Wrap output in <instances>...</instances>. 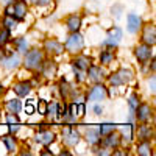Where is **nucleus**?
<instances>
[{
	"label": "nucleus",
	"instance_id": "nucleus-19",
	"mask_svg": "<svg viewBox=\"0 0 156 156\" xmlns=\"http://www.w3.org/2000/svg\"><path fill=\"white\" fill-rule=\"evenodd\" d=\"M72 66L75 69H80V70H87V67L90 66V59L86 56H76L72 61Z\"/></svg>",
	"mask_w": 156,
	"mask_h": 156
},
{
	"label": "nucleus",
	"instance_id": "nucleus-7",
	"mask_svg": "<svg viewBox=\"0 0 156 156\" xmlns=\"http://www.w3.org/2000/svg\"><path fill=\"white\" fill-rule=\"evenodd\" d=\"M134 111H137V112H136V117H137L139 122H144V123H145L150 117H151V108H150V105H147V103H142V105L136 106Z\"/></svg>",
	"mask_w": 156,
	"mask_h": 156
},
{
	"label": "nucleus",
	"instance_id": "nucleus-29",
	"mask_svg": "<svg viewBox=\"0 0 156 156\" xmlns=\"http://www.w3.org/2000/svg\"><path fill=\"white\" fill-rule=\"evenodd\" d=\"M14 42H16V47H17L19 51H25V50H27V41H25V37H17Z\"/></svg>",
	"mask_w": 156,
	"mask_h": 156
},
{
	"label": "nucleus",
	"instance_id": "nucleus-3",
	"mask_svg": "<svg viewBox=\"0 0 156 156\" xmlns=\"http://www.w3.org/2000/svg\"><path fill=\"white\" fill-rule=\"evenodd\" d=\"M42 64V51L41 50H30L25 55V67L27 69H37Z\"/></svg>",
	"mask_w": 156,
	"mask_h": 156
},
{
	"label": "nucleus",
	"instance_id": "nucleus-15",
	"mask_svg": "<svg viewBox=\"0 0 156 156\" xmlns=\"http://www.w3.org/2000/svg\"><path fill=\"white\" fill-rule=\"evenodd\" d=\"M153 137V129L150 125H140L137 129V139L139 140H150Z\"/></svg>",
	"mask_w": 156,
	"mask_h": 156
},
{
	"label": "nucleus",
	"instance_id": "nucleus-33",
	"mask_svg": "<svg viewBox=\"0 0 156 156\" xmlns=\"http://www.w3.org/2000/svg\"><path fill=\"white\" fill-rule=\"evenodd\" d=\"M136 106H137V97L131 95V97H129V108H131V111H134Z\"/></svg>",
	"mask_w": 156,
	"mask_h": 156
},
{
	"label": "nucleus",
	"instance_id": "nucleus-6",
	"mask_svg": "<svg viewBox=\"0 0 156 156\" xmlns=\"http://www.w3.org/2000/svg\"><path fill=\"white\" fill-rule=\"evenodd\" d=\"M44 47L51 55H61L64 51V45L59 41H56V39H47V41L44 42Z\"/></svg>",
	"mask_w": 156,
	"mask_h": 156
},
{
	"label": "nucleus",
	"instance_id": "nucleus-10",
	"mask_svg": "<svg viewBox=\"0 0 156 156\" xmlns=\"http://www.w3.org/2000/svg\"><path fill=\"white\" fill-rule=\"evenodd\" d=\"M120 39H122V30H120V28H112V30H109V33H108V39L105 41V45H112V47H115L117 44H119Z\"/></svg>",
	"mask_w": 156,
	"mask_h": 156
},
{
	"label": "nucleus",
	"instance_id": "nucleus-32",
	"mask_svg": "<svg viewBox=\"0 0 156 156\" xmlns=\"http://www.w3.org/2000/svg\"><path fill=\"white\" fill-rule=\"evenodd\" d=\"M37 111H39V114H47V103H45L44 100H39V103H37Z\"/></svg>",
	"mask_w": 156,
	"mask_h": 156
},
{
	"label": "nucleus",
	"instance_id": "nucleus-28",
	"mask_svg": "<svg viewBox=\"0 0 156 156\" xmlns=\"http://www.w3.org/2000/svg\"><path fill=\"white\" fill-rule=\"evenodd\" d=\"M98 129H100V134H105V136H106V134H109L111 131H114V125H112V123H103Z\"/></svg>",
	"mask_w": 156,
	"mask_h": 156
},
{
	"label": "nucleus",
	"instance_id": "nucleus-12",
	"mask_svg": "<svg viewBox=\"0 0 156 156\" xmlns=\"http://www.w3.org/2000/svg\"><path fill=\"white\" fill-rule=\"evenodd\" d=\"M128 31L129 33H137V30L140 28V25H142V20H140V17L139 16H136V14H128Z\"/></svg>",
	"mask_w": 156,
	"mask_h": 156
},
{
	"label": "nucleus",
	"instance_id": "nucleus-31",
	"mask_svg": "<svg viewBox=\"0 0 156 156\" xmlns=\"http://www.w3.org/2000/svg\"><path fill=\"white\" fill-rule=\"evenodd\" d=\"M58 108H59V105L58 103H50V105H47V114H56L58 112Z\"/></svg>",
	"mask_w": 156,
	"mask_h": 156
},
{
	"label": "nucleus",
	"instance_id": "nucleus-22",
	"mask_svg": "<svg viewBox=\"0 0 156 156\" xmlns=\"http://www.w3.org/2000/svg\"><path fill=\"white\" fill-rule=\"evenodd\" d=\"M3 67H6V69H14L16 66H17V64L20 62V59H19V55H9L8 58H5L3 61Z\"/></svg>",
	"mask_w": 156,
	"mask_h": 156
},
{
	"label": "nucleus",
	"instance_id": "nucleus-37",
	"mask_svg": "<svg viewBox=\"0 0 156 156\" xmlns=\"http://www.w3.org/2000/svg\"><path fill=\"white\" fill-rule=\"evenodd\" d=\"M50 2H51V0H37L36 3H37V5H41V6H45V5H48Z\"/></svg>",
	"mask_w": 156,
	"mask_h": 156
},
{
	"label": "nucleus",
	"instance_id": "nucleus-30",
	"mask_svg": "<svg viewBox=\"0 0 156 156\" xmlns=\"http://www.w3.org/2000/svg\"><path fill=\"white\" fill-rule=\"evenodd\" d=\"M8 41H9V30L5 28L0 31V45H5Z\"/></svg>",
	"mask_w": 156,
	"mask_h": 156
},
{
	"label": "nucleus",
	"instance_id": "nucleus-2",
	"mask_svg": "<svg viewBox=\"0 0 156 156\" xmlns=\"http://www.w3.org/2000/svg\"><path fill=\"white\" fill-rule=\"evenodd\" d=\"M131 80H133V70L129 69H120L109 76V83L112 86H122V84L129 83Z\"/></svg>",
	"mask_w": 156,
	"mask_h": 156
},
{
	"label": "nucleus",
	"instance_id": "nucleus-23",
	"mask_svg": "<svg viewBox=\"0 0 156 156\" xmlns=\"http://www.w3.org/2000/svg\"><path fill=\"white\" fill-rule=\"evenodd\" d=\"M6 108H8V111H9L11 114H19L20 109H22V103H20V100H17V98H12V100H9V101L6 103Z\"/></svg>",
	"mask_w": 156,
	"mask_h": 156
},
{
	"label": "nucleus",
	"instance_id": "nucleus-11",
	"mask_svg": "<svg viewBox=\"0 0 156 156\" xmlns=\"http://www.w3.org/2000/svg\"><path fill=\"white\" fill-rule=\"evenodd\" d=\"M34 140L39 142V144H42V145H48V144H51V142L55 140V133H51V131H39L34 136Z\"/></svg>",
	"mask_w": 156,
	"mask_h": 156
},
{
	"label": "nucleus",
	"instance_id": "nucleus-1",
	"mask_svg": "<svg viewBox=\"0 0 156 156\" xmlns=\"http://www.w3.org/2000/svg\"><path fill=\"white\" fill-rule=\"evenodd\" d=\"M83 47H84L83 36L78 33V31H73V33L69 36L66 45H64V50L70 51V53H80V51L83 50Z\"/></svg>",
	"mask_w": 156,
	"mask_h": 156
},
{
	"label": "nucleus",
	"instance_id": "nucleus-25",
	"mask_svg": "<svg viewBox=\"0 0 156 156\" xmlns=\"http://www.w3.org/2000/svg\"><path fill=\"white\" fill-rule=\"evenodd\" d=\"M112 59H114L112 51H108V50H103V51H101V55H100V62H103V64H109Z\"/></svg>",
	"mask_w": 156,
	"mask_h": 156
},
{
	"label": "nucleus",
	"instance_id": "nucleus-9",
	"mask_svg": "<svg viewBox=\"0 0 156 156\" xmlns=\"http://www.w3.org/2000/svg\"><path fill=\"white\" fill-rule=\"evenodd\" d=\"M142 41L147 45H154L156 42V28L153 25H147L144 28V33H142Z\"/></svg>",
	"mask_w": 156,
	"mask_h": 156
},
{
	"label": "nucleus",
	"instance_id": "nucleus-35",
	"mask_svg": "<svg viewBox=\"0 0 156 156\" xmlns=\"http://www.w3.org/2000/svg\"><path fill=\"white\" fill-rule=\"evenodd\" d=\"M84 109H86L84 105H78V106H76V111H78L76 115H84Z\"/></svg>",
	"mask_w": 156,
	"mask_h": 156
},
{
	"label": "nucleus",
	"instance_id": "nucleus-4",
	"mask_svg": "<svg viewBox=\"0 0 156 156\" xmlns=\"http://www.w3.org/2000/svg\"><path fill=\"white\" fill-rule=\"evenodd\" d=\"M62 140H64L66 145L73 147V145H76L78 142H80V134H78V131H75V129L66 126L62 129Z\"/></svg>",
	"mask_w": 156,
	"mask_h": 156
},
{
	"label": "nucleus",
	"instance_id": "nucleus-36",
	"mask_svg": "<svg viewBox=\"0 0 156 156\" xmlns=\"http://www.w3.org/2000/svg\"><path fill=\"white\" fill-rule=\"evenodd\" d=\"M69 114L73 115V117H76V105H70L69 106Z\"/></svg>",
	"mask_w": 156,
	"mask_h": 156
},
{
	"label": "nucleus",
	"instance_id": "nucleus-34",
	"mask_svg": "<svg viewBox=\"0 0 156 156\" xmlns=\"http://www.w3.org/2000/svg\"><path fill=\"white\" fill-rule=\"evenodd\" d=\"M67 92H69V86H67V83H64V81H62V83H61V94L66 97Z\"/></svg>",
	"mask_w": 156,
	"mask_h": 156
},
{
	"label": "nucleus",
	"instance_id": "nucleus-18",
	"mask_svg": "<svg viewBox=\"0 0 156 156\" xmlns=\"http://www.w3.org/2000/svg\"><path fill=\"white\" fill-rule=\"evenodd\" d=\"M30 90H31V84L28 81H20L14 86V92L19 95V97H25V95H28L30 94Z\"/></svg>",
	"mask_w": 156,
	"mask_h": 156
},
{
	"label": "nucleus",
	"instance_id": "nucleus-39",
	"mask_svg": "<svg viewBox=\"0 0 156 156\" xmlns=\"http://www.w3.org/2000/svg\"><path fill=\"white\" fill-rule=\"evenodd\" d=\"M25 111H27V114H33V111H34V108H33L31 105H27V108H25Z\"/></svg>",
	"mask_w": 156,
	"mask_h": 156
},
{
	"label": "nucleus",
	"instance_id": "nucleus-40",
	"mask_svg": "<svg viewBox=\"0 0 156 156\" xmlns=\"http://www.w3.org/2000/svg\"><path fill=\"white\" fill-rule=\"evenodd\" d=\"M17 129H19V126H17V125H14V126H12V125H9V131H11V133H16Z\"/></svg>",
	"mask_w": 156,
	"mask_h": 156
},
{
	"label": "nucleus",
	"instance_id": "nucleus-20",
	"mask_svg": "<svg viewBox=\"0 0 156 156\" xmlns=\"http://www.w3.org/2000/svg\"><path fill=\"white\" fill-rule=\"evenodd\" d=\"M86 140L92 145L98 144L100 142V129L98 128H89L86 131Z\"/></svg>",
	"mask_w": 156,
	"mask_h": 156
},
{
	"label": "nucleus",
	"instance_id": "nucleus-13",
	"mask_svg": "<svg viewBox=\"0 0 156 156\" xmlns=\"http://www.w3.org/2000/svg\"><path fill=\"white\" fill-rule=\"evenodd\" d=\"M14 12H12V16H14V19L17 20H22L25 19V16H27V5H25V2H14Z\"/></svg>",
	"mask_w": 156,
	"mask_h": 156
},
{
	"label": "nucleus",
	"instance_id": "nucleus-27",
	"mask_svg": "<svg viewBox=\"0 0 156 156\" xmlns=\"http://www.w3.org/2000/svg\"><path fill=\"white\" fill-rule=\"evenodd\" d=\"M3 25H5V28L12 30V28H16V25H17V19H12V16H6L3 19Z\"/></svg>",
	"mask_w": 156,
	"mask_h": 156
},
{
	"label": "nucleus",
	"instance_id": "nucleus-5",
	"mask_svg": "<svg viewBox=\"0 0 156 156\" xmlns=\"http://www.w3.org/2000/svg\"><path fill=\"white\" fill-rule=\"evenodd\" d=\"M134 55H136V58H137V61H139V62L145 64V62L151 58V50H150V45H147V44L137 45V47L134 48Z\"/></svg>",
	"mask_w": 156,
	"mask_h": 156
},
{
	"label": "nucleus",
	"instance_id": "nucleus-26",
	"mask_svg": "<svg viewBox=\"0 0 156 156\" xmlns=\"http://www.w3.org/2000/svg\"><path fill=\"white\" fill-rule=\"evenodd\" d=\"M3 142L6 144V148L9 150V151H14L16 150V140H14V137L12 136H3Z\"/></svg>",
	"mask_w": 156,
	"mask_h": 156
},
{
	"label": "nucleus",
	"instance_id": "nucleus-42",
	"mask_svg": "<svg viewBox=\"0 0 156 156\" xmlns=\"http://www.w3.org/2000/svg\"><path fill=\"white\" fill-rule=\"evenodd\" d=\"M2 92H3V86H2V84H0V94H2Z\"/></svg>",
	"mask_w": 156,
	"mask_h": 156
},
{
	"label": "nucleus",
	"instance_id": "nucleus-41",
	"mask_svg": "<svg viewBox=\"0 0 156 156\" xmlns=\"http://www.w3.org/2000/svg\"><path fill=\"white\" fill-rule=\"evenodd\" d=\"M94 111H95V114H101V106L95 105V106H94Z\"/></svg>",
	"mask_w": 156,
	"mask_h": 156
},
{
	"label": "nucleus",
	"instance_id": "nucleus-24",
	"mask_svg": "<svg viewBox=\"0 0 156 156\" xmlns=\"http://www.w3.org/2000/svg\"><path fill=\"white\" fill-rule=\"evenodd\" d=\"M137 153L142 156H150L151 154V145L148 140H140V144L137 147Z\"/></svg>",
	"mask_w": 156,
	"mask_h": 156
},
{
	"label": "nucleus",
	"instance_id": "nucleus-17",
	"mask_svg": "<svg viewBox=\"0 0 156 156\" xmlns=\"http://www.w3.org/2000/svg\"><path fill=\"white\" fill-rule=\"evenodd\" d=\"M66 25H67V28H69V31H78L80 30V27H81V17L80 16H69L67 17V20H66Z\"/></svg>",
	"mask_w": 156,
	"mask_h": 156
},
{
	"label": "nucleus",
	"instance_id": "nucleus-16",
	"mask_svg": "<svg viewBox=\"0 0 156 156\" xmlns=\"http://www.w3.org/2000/svg\"><path fill=\"white\" fill-rule=\"evenodd\" d=\"M120 136L117 134V133H109V134H106V139H105V142H103V144H105L106 147H109V148H117L120 145Z\"/></svg>",
	"mask_w": 156,
	"mask_h": 156
},
{
	"label": "nucleus",
	"instance_id": "nucleus-8",
	"mask_svg": "<svg viewBox=\"0 0 156 156\" xmlns=\"http://www.w3.org/2000/svg\"><path fill=\"white\" fill-rule=\"evenodd\" d=\"M106 97V89L103 84H95L92 89H90V92L87 94V98L92 100V101H98V100H103Z\"/></svg>",
	"mask_w": 156,
	"mask_h": 156
},
{
	"label": "nucleus",
	"instance_id": "nucleus-21",
	"mask_svg": "<svg viewBox=\"0 0 156 156\" xmlns=\"http://www.w3.org/2000/svg\"><path fill=\"white\" fill-rule=\"evenodd\" d=\"M42 75L45 76H53L56 73V64L53 61H47V62H42Z\"/></svg>",
	"mask_w": 156,
	"mask_h": 156
},
{
	"label": "nucleus",
	"instance_id": "nucleus-14",
	"mask_svg": "<svg viewBox=\"0 0 156 156\" xmlns=\"http://www.w3.org/2000/svg\"><path fill=\"white\" fill-rule=\"evenodd\" d=\"M89 78L92 81H101L105 78V70L100 69V66H89Z\"/></svg>",
	"mask_w": 156,
	"mask_h": 156
},
{
	"label": "nucleus",
	"instance_id": "nucleus-38",
	"mask_svg": "<svg viewBox=\"0 0 156 156\" xmlns=\"http://www.w3.org/2000/svg\"><path fill=\"white\" fill-rule=\"evenodd\" d=\"M0 3L5 5V6H8V5H12V3H14V0H0Z\"/></svg>",
	"mask_w": 156,
	"mask_h": 156
}]
</instances>
